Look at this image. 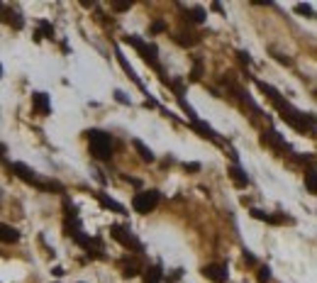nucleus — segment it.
I'll return each instance as SVG.
<instances>
[{
    "label": "nucleus",
    "mask_w": 317,
    "mask_h": 283,
    "mask_svg": "<svg viewBox=\"0 0 317 283\" xmlns=\"http://www.w3.org/2000/svg\"><path fill=\"white\" fill-rule=\"evenodd\" d=\"M88 144H90V154L100 161H108L113 156V137L103 130H90L88 132Z\"/></svg>",
    "instance_id": "obj_1"
},
{
    "label": "nucleus",
    "mask_w": 317,
    "mask_h": 283,
    "mask_svg": "<svg viewBox=\"0 0 317 283\" xmlns=\"http://www.w3.org/2000/svg\"><path fill=\"white\" fill-rule=\"evenodd\" d=\"M156 205H159V191H142L132 200V208L139 212V215H149Z\"/></svg>",
    "instance_id": "obj_2"
},
{
    "label": "nucleus",
    "mask_w": 317,
    "mask_h": 283,
    "mask_svg": "<svg viewBox=\"0 0 317 283\" xmlns=\"http://www.w3.org/2000/svg\"><path fill=\"white\" fill-rule=\"evenodd\" d=\"M110 234H113V239H117L125 249H132V252H137V254H142V252H144V247H142V244H139V242L127 232V229H122L120 225H113V227H110Z\"/></svg>",
    "instance_id": "obj_3"
},
{
    "label": "nucleus",
    "mask_w": 317,
    "mask_h": 283,
    "mask_svg": "<svg viewBox=\"0 0 317 283\" xmlns=\"http://www.w3.org/2000/svg\"><path fill=\"white\" fill-rule=\"evenodd\" d=\"M127 44L137 47L139 54L144 57V61H149L151 66H159V61H156V47H154V44H144V42L137 39V37H127Z\"/></svg>",
    "instance_id": "obj_4"
},
{
    "label": "nucleus",
    "mask_w": 317,
    "mask_h": 283,
    "mask_svg": "<svg viewBox=\"0 0 317 283\" xmlns=\"http://www.w3.org/2000/svg\"><path fill=\"white\" fill-rule=\"evenodd\" d=\"M202 276L210 279L212 283H225L227 281V266H222V264H207L202 269Z\"/></svg>",
    "instance_id": "obj_5"
},
{
    "label": "nucleus",
    "mask_w": 317,
    "mask_h": 283,
    "mask_svg": "<svg viewBox=\"0 0 317 283\" xmlns=\"http://www.w3.org/2000/svg\"><path fill=\"white\" fill-rule=\"evenodd\" d=\"M32 105L39 115H49L52 113V103H49V95L47 93H34L32 95Z\"/></svg>",
    "instance_id": "obj_6"
},
{
    "label": "nucleus",
    "mask_w": 317,
    "mask_h": 283,
    "mask_svg": "<svg viewBox=\"0 0 317 283\" xmlns=\"http://www.w3.org/2000/svg\"><path fill=\"white\" fill-rule=\"evenodd\" d=\"M0 242H5V244H15V242H20V232H17L15 227H10V225L0 222Z\"/></svg>",
    "instance_id": "obj_7"
},
{
    "label": "nucleus",
    "mask_w": 317,
    "mask_h": 283,
    "mask_svg": "<svg viewBox=\"0 0 317 283\" xmlns=\"http://www.w3.org/2000/svg\"><path fill=\"white\" fill-rule=\"evenodd\" d=\"M227 173H230V178L234 181V186H239V188H244V186L249 183V176H247L237 164H234V166H230V171H227Z\"/></svg>",
    "instance_id": "obj_8"
},
{
    "label": "nucleus",
    "mask_w": 317,
    "mask_h": 283,
    "mask_svg": "<svg viewBox=\"0 0 317 283\" xmlns=\"http://www.w3.org/2000/svg\"><path fill=\"white\" fill-rule=\"evenodd\" d=\"M263 144H271V146H276V149H286V140H283L278 132H273V130L263 132Z\"/></svg>",
    "instance_id": "obj_9"
},
{
    "label": "nucleus",
    "mask_w": 317,
    "mask_h": 283,
    "mask_svg": "<svg viewBox=\"0 0 317 283\" xmlns=\"http://www.w3.org/2000/svg\"><path fill=\"white\" fill-rule=\"evenodd\" d=\"M161 279H164L161 266H149V269H144V283H161Z\"/></svg>",
    "instance_id": "obj_10"
},
{
    "label": "nucleus",
    "mask_w": 317,
    "mask_h": 283,
    "mask_svg": "<svg viewBox=\"0 0 317 283\" xmlns=\"http://www.w3.org/2000/svg\"><path fill=\"white\" fill-rule=\"evenodd\" d=\"M139 271H142V269H139V264H137L134 259H132V261H129V259H125V261H122V276L132 279V276H137Z\"/></svg>",
    "instance_id": "obj_11"
},
{
    "label": "nucleus",
    "mask_w": 317,
    "mask_h": 283,
    "mask_svg": "<svg viewBox=\"0 0 317 283\" xmlns=\"http://www.w3.org/2000/svg\"><path fill=\"white\" fill-rule=\"evenodd\" d=\"M134 149L139 151V156H142V161H149V164L154 161V151H151L149 146H144V144H142V142H139V140H134Z\"/></svg>",
    "instance_id": "obj_12"
},
{
    "label": "nucleus",
    "mask_w": 317,
    "mask_h": 283,
    "mask_svg": "<svg viewBox=\"0 0 317 283\" xmlns=\"http://www.w3.org/2000/svg\"><path fill=\"white\" fill-rule=\"evenodd\" d=\"M205 17H207V15H205V10H202V7H188V20L190 22H198V25H200V22H205Z\"/></svg>",
    "instance_id": "obj_13"
},
{
    "label": "nucleus",
    "mask_w": 317,
    "mask_h": 283,
    "mask_svg": "<svg viewBox=\"0 0 317 283\" xmlns=\"http://www.w3.org/2000/svg\"><path fill=\"white\" fill-rule=\"evenodd\" d=\"M305 183H308V191H310V193H317V176H315V169H308V173H305Z\"/></svg>",
    "instance_id": "obj_14"
},
{
    "label": "nucleus",
    "mask_w": 317,
    "mask_h": 283,
    "mask_svg": "<svg viewBox=\"0 0 317 283\" xmlns=\"http://www.w3.org/2000/svg\"><path fill=\"white\" fill-rule=\"evenodd\" d=\"M193 127L202 135V137H207V140H215V132L207 127V125H202V122H198V120H193Z\"/></svg>",
    "instance_id": "obj_15"
},
{
    "label": "nucleus",
    "mask_w": 317,
    "mask_h": 283,
    "mask_svg": "<svg viewBox=\"0 0 317 283\" xmlns=\"http://www.w3.org/2000/svg\"><path fill=\"white\" fill-rule=\"evenodd\" d=\"M42 37H49V39L54 37V27H52L49 22H42V25H39V32H37V39H42Z\"/></svg>",
    "instance_id": "obj_16"
},
{
    "label": "nucleus",
    "mask_w": 317,
    "mask_h": 283,
    "mask_svg": "<svg viewBox=\"0 0 317 283\" xmlns=\"http://www.w3.org/2000/svg\"><path fill=\"white\" fill-rule=\"evenodd\" d=\"M100 203H103L105 208H110V210H115V212H125V208H122L120 203H115V200H110V198H105V196H100Z\"/></svg>",
    "instance_id": "obj_17"
},
{
    "label": "nucleus",
    "mask_w": 317,
    "mask_h": 283,
    "mask_svg": "<svg viewBox=\"0 0 317 283\" xmlns=\"http://www.w3.org/2000/svg\"><path fill=\"white\" fill-rule=\"evenodd\" d=\"M268 279H271V269H268V266H261V269H259V281L266 283Z\"/></svg>",
    "instance_id": "obj_18"
},
{
    "label": "nucleus",
    "mask_w": 317,
    "mask_h": 283,
    "mask_svg": "<svg viewBox=\"0 0 317 283\" xmlns=\"http://www.w3.org/2000/svg\"><path fill=\"white\" fill-rule=\"evenodd\" d=\"M200 73H202V66H200V61H195L193 73H190V81H200Z\"/></svg>",
    "instance_id": "obj_19"
},
{
    "label": "nucleus",
    "mask_w": 317,
    "mask_h": 283,
    "mask_svg": "<svg viewBox=\"0 0 317 283\" xmlns=\"http://www.w3.org/2000/svg\"><path fill=\"white\" fill-rule=\"evenodd\" d=\"M295 10H298V12H303V15H313V7H310V5H303V2H300V5H295Z\"/></svg>",
    "instance_id": "obj_20"
},
{
    "label": "nucleus",
    "mask_w": 317,
    "mask_h": 283,
    "mask_svg": "<svg viewBox=\"0 0 317 283\" xmlns=\"http://www.w3.org/2000/svg\"><path fill=\"white\" fill-rule=\"evenodd\" d=\"M113 7H115L117 12H125V10H129V2H113Z\"/></svg>",
    "instance_id": "obj_21"
},
{
    "label": "nucleus",
    "mask_w": 317,
    "mask_h": 283,
    "mask_svg": "<svg viewBox=\"0 0 317 283\" xmlns=\"http://www.w3.org/2000/svg\"><path fill=\"white\" fill-rule=\"evenodd\" d=\"M164 29H166L164 22H154V32H164Z\"/></svg>",
    "instance_id": "obj_22"
},
{
    "label": "nucleus",
    "mask_w": 317,
    "mask_h": 283,
    "mask_svg": "<svg viewBox=\"0 0 317 283\" xmlns=\"http://www.w3.org/2000/svg\"><path fill=\"white\" fill-rule=\"evenodd\" d=\"M186 171H200V164H186Z\"/></svg>",
    "instance_id": "obj_23"
},
{
    "label": "nucleus",
    "mask_w": 317,
    "mask_h": 283,
    "mask_svg": "<svg viewBox=\"0 0 317 283\" xmlns=\"http://www.w3.org/2000/svg\"><path fill=\"white\" fill-rule=\"evenodd\" d=\"M0 73H2V69H0Z\"/></svg>",
    "instance_id": "obj_24"
}]
</instances>
